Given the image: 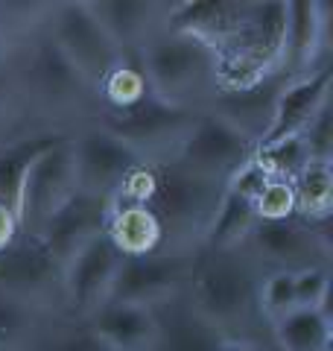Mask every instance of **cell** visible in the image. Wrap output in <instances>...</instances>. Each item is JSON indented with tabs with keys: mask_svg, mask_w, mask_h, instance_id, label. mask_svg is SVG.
I'll return each instance as SVG.
<instances>
[{
	"mask_svg": "<svg viewBox=\"0 0 333 351\" xmlns=\"http://www.w3.org/2000/svg\"><path fill=\"white\" fill-rule=\"evenodd\" d=\"M71 141L76 158V191L111 199L117 193V184L126 176V170L138 164V156L120 138L106 132L97 120L76 129Z\"/></svg>",
	"mask_w": 333,
	"mask_h": 351,
	"instance_id": "13",
	"label": "cell"
},
{
	"mask_svg": "<svg viewBox=\"0 0 333 351\" xmlns=\"http://www.w3.org/2000/svg\"><path fill=\"white\" fill-rule=\"evenodd\" d=\"M0 290L21 295L47 313H62V263L41 240L18 237L0 252Z\"/></svg>",
	"mask_w": 333,
	"mask_h": 351,
	"instance_id": "12",
	"label": "cell"
},
{
	"mask_svg": "<svg viewBox=\"0 0 333 351\" xmlns=\"http://www.w3.org/2000/svg\"><path fill=\"white\" fill-rule=\"evenodd\" d=\"M258 311L266 322H278L286 313L295 311V284L293 272L286 269H269L260 276L258 284Z\"/></svg>",
	"mask_w": 333,
	"mask_h": 351,
	"instance_id": "31",
	"label": "cell"
},
{
	"mask_svg": "<svg viewBox=\"0 0 333 351\" xmlns=\"http://www.w3.org/2000/svg\"><path fill=\"white\" fill-rule=\"evenodd\" d=\"M106 237L120 252V258H143L161 249V223L149 205H129L111 199Z\"/></svg>",
	"mask_w": 333,
	"mask_h": 351,
	"instance_id": "22",
	"label": "cell"
},
{
	"mask_svg": "<svg viewBox=\"0 0 333 351\" xmlns=\"http://www.w3.org/2000/svg\"><path fill=\"white\" fill-rule=\"evenodd\" d=\"M258 223H286L295 219V188L286 179H269L260 196L251 202Z\"/></svg>",
	"mask_w": 333,
	"mask_h": 351,
	"instance_id": "32",
	"label": "cell"
},
{
	"mask_svg": "<svg viewBox=\"0 0 333 351\" xmlns=\"http://www.w3.org/2000/svg\"><path fill=\"white\" fill-rule=\"evenodd\" d=\"M62 138H71V135H62V132H41V135H29V138L15 141V144L0 147V205H6L12 214L18 211L21 184H24L29 164Z\"/></svg>",
	"mask_w": 333,
	"mask_h": 351,
	"instance_id": "24",
	"label": "cell"
},
{
	"mask_svg": "<svg viewBox=\"0 0 333 351\" xmlns=\"http://www.w3.org/2000/svg\"><path fill=\"white\" fill-rule=\"evenodd\" d=\"M328 226H304L298 219L286 223H258L251 228L243 252L266 269H310L328 267L330 269V232Z\"/></svg>",
	"mask_w": 333,
	"mask_h": 351,
	"instance_id": "10",
	"label": "cell"
},
{
	"mask_svg": "<svg viewBox=\"0 0 333 351\" xmlns=\"http://www.w3.org/2000/svg\"><path fill=\"white\" fill-rule=\"evenodd\" d=\"M196 108L170 106L155 97H147L140 106L129 108V112H99L97 123L135 152L138 161L143 164H164L173 161L175 149L187 138L199 120Z\"/></svg>",
	"mask_w": 333,
	"mask_h": 351,
	"instance_id": "5",
	"label": "cell"
},
{
	"mask_svg": "<svg viewBox=\"0 0 333 351\" xmlns=\"http://www.w3.org/2000/svg\"><path fill=\"white\" fill-rule=\"evenodd\" d=\"M29 135H41V129L36 126L24 97L18 91L15 76L9 73L3 56H0V147L15 144V141Z\"/></svg>",
	"mask_w": 333,
	"mask_h": 351,
	"instance_id": "29",
	"label": "cell"
},
{
	"mask_svg": "<svg viewBox=\"0 0 333 351\" xmlns=\"http://www.w3.org/2000/svg\"><path fill=\"white\" fill-rule=\"evenodd\" d=\"M152 167L158 173V188L149 208L161 223V249H199L225 196V182L196 176L175 161Z\"/></svg>",
	"mask_w": 333,
	"mask_h": 351,
	"instance_id": "4",
	"label": "cell"
},
{
	"mask_svg": "<svg viewBox=\"0 0 333 351\" xmlns=\"http://www.w3.org/2000/svg\"><path fill=\"white\" fill-rule=\"evenodd\" d=\"M120 252L103 234L91 237L88 243L68 258L62 267V313L64 322L82 325L108 302V290L120 269Z\"/></svg>",
	"mask_w": 333,
	"mask_h": 351,
	"instance_id": "8",
	"label": "cell"
},
{
	"mask_svg": "<svg viewBox=\"0 0 333 351\" xmlns=\"http://www.w3.org/2000/svg\"><path fill=\"white\" fill-rule=\"evenodd\" d=\"M301 135H304L310 158L313 161H333V108H330V103L313 117V123H310Z\"/></svg>",
	"mask_w": 333,
	"mask_h": 351,
	"instance_id": "36",
	"label": "cell"
},
{
	"mask_svg": "<svg viewBox=\"0 0 333 351\" xmlns=\"http://www.w3.org/2000/svg\"><path fill=\"white\" fill-rule=\"evenodd\" d=\"M152 313L158 322V337H155L152 351H228L234 346V339L205 322L187 304L184 295L152 307Z\"/></svg>",
	"mask_w": 333,
	"mask_h": 351,
	"instance_id": "18",
	"label": "cell"
},
{
	"mask_svg": "<svg viewBox=\"0 0 333 351\" xmlns=\"http://www.w3.org/2000/svg\"><path fill=\"white\" fill-rule=\"evenodd\" d=\"M82 325L114 351H152L155 337H158V322H155L152 307H140V304L106 302Z\"/></svg>",
	"mask_w": 333,
	"mask_h": 351,
	"instance_id": "21",
	"label": "cell"
},
{
	"mask_svg": "<svg viewBox=\"0 0 333 351\" xmlns=\"http://www.w3.org/2000/svg\"><path fill=\"white\" fill-rule=\"evenodd\" d=\"M254 161L263 167V173L269 179H286L293 182L301 167L310 161V152L304 144V135H290L281 141H272V144H263L254 149Z\"/></svg>",
	"mask_w": 333,
	"mask_h": 351,
	"instance_id": "30",
	"label": "cell"
},
{
	"mask_svg": "<svg viewBox=\"0 0 333 351\" xmlns=\"http://www.w3.org/2000/svg\"><path fill=\"white\" fill-rule=\"evenodd\" d=\"M251 3H234V0H217V3H173L164 18V27L175 32H190V36L208 41L210 47H228L240 36L243 24L249 18Z\"/></svg>",
	"mask_w": 333,
	"mask_h": 351,
	"instance_id": "20",
	"label": "cell"
},
{
	"mask_svg": "<svg viewBox=\"0 0 333 351\" xmlns=\"http://www.w3.org/2000/svg\"><path fill=\"white\" fill-rule=\"evenodd\" d=\"M0 351H3V348H0Z\"/></svg>",
	"mask_w": 333,
	"mask_h": 351,
	"instance_id": "40",
	"label": "cell"
},
{
	"mask_svg": "<svg viewBox=\"0 0 333 351\" xmlns=\"http://www.w3.org/2000/svg\"><path fill=\"white\" fill-rule=\"evenodd\" d=\"M266 182H269V176L263 173V167H260V164L254 161V156H251V158L225 182V191L234 193V196H240V199H246V202H254V199L260 196V191H263Z\"/></svg>",
	"mask_w": 333,
	"mask_h": 351,
	"instance_id": "37",
	"label": "cell"
},
{
	"mask_svg": "<svg viewBox=\"0 0 333 351\" xmlns=\"http://www.w3.org/2000/svg\"><path fill=\"white\" fill-rule=\"evenodd\" d=\"M199 249H158L143 258H123L108 290V302L158 307L184 295Z\"/></svg>",
	"mask_w": 333,
	"mask_h": 351,
	"instance_id": "6",
	"label": "cell"
},
{
	"mask_svg": "<svg viewBox=\"0 0 333 351\" xmlns=\"http://www.w3.org/2000/svg\"><path fill=\"white\" fill-rule=\"evenodd\" d=\"M286 82L290 80H286L281 71H275L269 76H263L260 82L240 88V91H217L208 100L205 112L225 120V123L231 129H237L246 141H251L254 147H260L263 138L269 135V129H272L278 97H281Z\"/></svg>",
	"mask_w": 333,
	"mask_h": 351,
	"instance_id": "15",
	"label": "cell"
},
{
	"mask_svg": "<svg viewBox=\"0 0 333 351\" xmlns=\"http://www.w3.org/2000/svg\"><path fill=\"white\" fill-rule=\"evenodd\" d=\"M231 351H260L258 346H231Z\"/></svg>",
	"mask_w": 333,
	"mask_h": 351,
	"instance_id": "39",
	"label": "cell"
},
{
	"mask_svg": "<svg viewBox=\"0 0 333 351\" xmlns=\"http://www.w3.org/2000/svg\"><path fill=\"white\" fill-rule=\"evenodd\" d=\"M155 188H158V173H155V167L138 161L135 167H129L126 176L120 179L114 199L129 202V205H149L155 196Z\"/></svg>",
	"mask_w": 333,
	"mask_h": 351,
	"instance_id": "35",
	"label": "cell"
},
{
	"mask_svg": "<svg viewBox=\"0 0 333 351\" xmlns=\"http://www.w3.org/2000/svg\"><path fill=\"white\" fill-rule=\"evenodd\" d=\"M263 269L246 252H205L199 249L184 299L205 322L234 339L258 311V284Z\"/></svg>",
	"mask_w": 333,
	"mask_h": 351,
	"instance_id": "3",
	"label": "cell"
},
{
	"mask_svg": "<svg viewBox=\"0 0 333 351\" xmlns=\"http://www.w3.org/2000/svg\"><path fill=\"white\" fill-rule=\"evenodd\" d=\"M295 188V219L304 226L330 223L333 211V161L310 158L293 179Z\"/></svg>",
	"mask_w": 333,
	"mask_h": 351,
	"instance_id": "23",
	"label": "cell"
},
{
	"mask_svg": "<svg viewBox=\"0 0 333 351\" xmlns=\"http://www.w3.org/2000/svg\"><path fill=\"white\" fill-rule=\"evenodd\" d=\"M0 56H3L9 73L15 76L18 91L41 132L73 135L76 129L97 120V91L59 50V44L50 38L47 27L29 32L27 38L6 47Z\"/></svg>",
	"mask_w": 333,
	"mask_h": 351,
	"instance_id": "1",
	"label": "cell"
},
{
	"mask_svg": "<svg viewBox=\"0 0 333 351\" xmlns=\"http://www.w3.org/2000/svg\"><path fill=\"white\" fill-rule=\"evenodd\" d=\"M135 56L155 100L205 112L208 100L217 94L219 50L190 32L161 27Z\"/></svg>",
	"mask_w": 333,
	"mask_h": 351,
	"instance_id": "2",
	"label": "cell"
},
{
	"mask_svg": "<svg viewBox=\"0 0 333 351\" xmlns=\"http://www.w3.org/2000/svg\"><path fill=\"white\" fill-rule=\"evenodd\" d=\"M111 199H114V196H111ZM111 199H106V196H88V193L76 191L71 199L47 219V226L41 228L38 240L44 243V249L64 267L68 258L82 243H88L91 237L106 232Z\"/></svg>",
	"mask_w": 333,
	"mask_h": 351,
	"instance_id": "16",
	"label": "cell"
},
{
	"mask_svg": "<svg viewBox=\"0 0 333 351\" xmlns=\"http://www.w3.org/2000/svg\"><path fill=\"white\" fill-rule=\"evenodd\" d=\"M47 311L32 302L0 290V348L3 351H29L32 339H41L47 328Z\"/></svg>",
	"mask_w": 333,
	"mask_h": 351,
	"instance_id": "26",
	"label": "cell"
},
{
	"mask_svg": "<svg viewBox=\"0 0 333 351\" xmlns=\"http://www.w3.org/2000/svg\"><path fill=\"white\" fill-rule=\"evenodd\" d=\"M88 12L108 32L123 56H135L152 32L164 27L173 3H147V0H85Z\"/></svg>",
	"mask_w": 333,
	"mask_h": 351,
	"instance_id": "17",
	"label": "cell"
},
{
	"mask_svg": "<svg viewBox=\"0 0 333 351\" xmlns=\"http://www.w3.org/2000/svg\"><path fill=\"white\" fill-rule=\"evenodd\" d=\"M295 284V311H325L328 313V295H330V269L328 267H310L293 272Z\"/></svg>",
	"mask_w": 333,
	"mask_h": 351,
	"instance_id": "33",
	"label": "cell"
},
{
	"mask_svg": "<svg viewBox=\"0 0 333 351\" xmlns=\"http://www.w3.org/2000/svg\"><path fill=\"white\" fill-rule=\"evenodd\" d=\"M18 237H21V228H18L15 214L6 205H0V252H6Z\"/></svg>",
	"mask_w": 333,
	"mask_h": 351,
	"instance_id": "38",
	"label": "cell"
},
{
	"mask_svg": "<svg viewBox=\"0 0 333 351\" xmlns=\"http://www.w3.org/2000/svg\"><path fill=\"white\" fill-rule=\"evenodd\" d=\"M254 149L258 147L243 138L237 129H231L225 120L202 112L175 149L173 161L196 176H205V179L228 182L254 156Z\"/></svg>",
	"mask_w": 333,
	"mask_h": 351,
	"instance_id": "11",
	"label": "cell"
},
{
	"mask_svg": "<svg viewBox=\"0 0 333 351\" xmlns=\"http://www.w3.org/2000/svg\"><path fill=\"white\" fill-rule=\"evenodd\" d=\"M272 334L284 351H330V313L325 311H293L272 322Z\"/></svg>",
	"mask_w": 333,
	"mask_h": 351,
	"instance_id": "28",
	"label": "cell"
},
{
	"mask_svg": "<svg viewBox=\"0 0 333 351\" xmlns=\"http://www.w3.org/2000/svg\"><path fill=\"white\" fill-rule=\"evenodd\" d=\"M99 97V112H129V108L140 106L149 94L147 76L140 71L138 56H123L114 68L106 73V80L97 88Z\"/></svg>",
	"mask_w": 333,
	"mask_h": 351,
	"instance_id": "27",
	"label": "cell"
},
{
	"mask_svg": "<svg viewBox=\"0 0 333 351\" xmlns=\"http://www.w3.org/2000/svg\"><path fill=\"white\" fill-rule=\"evenodd\" d=\"M44 27L94 91L106 80V73L123 59V53L94 21L85 3H53Z\"/></svg>",
	"mask_w": 333,
	"mask_h": 351,
	"instance_id": "9",
	"label": "cell"
},
{
	"mask_svg": "<svg viewBox=\"0 0 333 351\" xmlns=\"http://www.w3.org/2000/svg\"><path fill=\"white\" fill-rule=\"evenodd\" d=\"M76 193V158H73V141L62 138L53 147H47L41 156L29 164V170L21 184L18 199V228L21 237L38 240L41 228L59 208Z\"/></svg>",
	"mask_w": 333,
	"mask_h": 351,
	"instance_id": "7",
	"label": "cell"
},
{
	"mask_svg": "<svg viewBox=\"0 0 333 351\" xmlns=\"http://www.w3.org/2000/svg\"><path fill=\"white\" fill-rule=\"evenodd\" d=\"M32 351H114L108 343H103L94 331H88L85 325H71L62 328L56 334H41L38 346Z\"/></svg>",
	"mask_w": 333,
	"mask_h": 351,
	"instance_id": "34",
	"label": "cell"
},
{
	"mask_svg": "<svg viewBox=\"0 0 333 351\" xmlns=\"http://www.w3.org/2000/svg\"><path fill=\"white\" fill-rule=\"evenodd\" d=\"M330 85H333L330 68H321L316 73L301 76V80L286 82L281 97H278L272 129H269V135L263 138V144H272V141H281L290 135H301V132L313 123V117L330 103Z\"/></svg>",
	"mask_w": 333,
	"mask_h": 351,
	"instance_id": "19",
	"label": "cell"
},
{
	"mask_svg": "<svg viewBox=\"0 0 333 351\" xmlns=\"http://www.w3.org/2000/svg\"><path fill=\"white\" fill-rule=\"evenodd\" d=\"M330 6L290 0L286 3V38L281 73L286 80H301L307 73L330 68Z\"/></svg>",
	"mask_w": 333,
	"mask_h": 351,
	"instance_id": "14",
	"label": "cell"
},
{
	"mask_svg": "<svg viewBox=\"0 0 333 351\" xmlns=\"http://www.w3.org/2000/svg\"><path fill=\"white\" fill-rule=\"evenodd\" d=\"M254 226H258V217H254L251 202L225 191L199 249H205V252H240L246 246Z\"/></svg>",
	"mask_w": 333,
	"mask_h": 351,
	"instance_id": "25",
	"label": "cell"
}]
</instances>
